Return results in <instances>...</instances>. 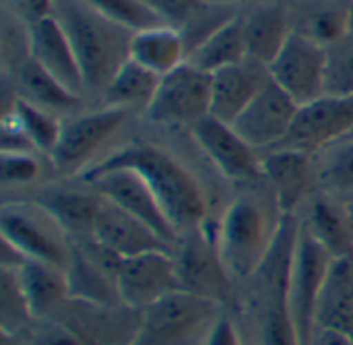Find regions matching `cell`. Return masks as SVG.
<instances>
[{
	"instance_id": "6da1fadb",
	"label": "cell",
	"mask_w": 353,
	"mask_h": 345,
	"mask_svg": "<svg viewBox=\"0 0 353 345\" xmlns=\"http://www.w3.org/2000/svg\"><path fill=\"white\" fill-rule=\"evenodd\" d=\"M116 168L132 170L147 182L180 236L207 224L205 195L196 178L172 153L149 143H132L110 153L89 170Z\"/></svg>"
},
{
	"instance_id": "7a4b0ae2",
	"label": "cell",
	"mask_w": 353,
	"mask_h": 345,
	"mask_svg": "<svg viewBox=\"0 0 353 345\" xmlns=\"http://www.w3.org/2000/svg\"><path fill=\"white\" fill-rule=\"evenodd\" d=\"M52 14L74 50L85 91L101 95L122 64L130 60L134 31L81 0H52Z\"/></svg>"
},
{
	"instance_id": "3957f363",
	"label": "cell",
	"mask_w": 353,
	"mask_h": 345,
	"mask_svg": "<svg viewBox=\"0 0 353 345\" xmlns=\"http://www.w3.org/2000/svg\"><path fill=\"white\" fill-rule=\"evenodd\" d=\"M283 213L267 188L238 195L215 226V242L232 279L248 282L267 259Z\"/></svg>"
},
{
	"instance_id": "277c9868",
	"label": "cell",
	"mask_w": 353,
	"mask_h": 345,
	"mask_svg": "<svg viewBox=\"0 0 353 345\" xmlns=\"http://www.w3.org/2000/svg\"><path fill=\"white\" fill-rule=\"evenodd\" d=\"M300 219L283 215L273 248L248 279L252 284V304L261 345H300L290 315V271L298 240Z\"/></svg>"
},
{
	"instance_id": "5b68a950",
	"label": "cell",
	"mask_w": 353,
	"mask_h": 345,
	"mask_svg": "<svg viewBox=\"0 0 353 345\" xmlns=\"http://www.w3.org/2000/svg\"><path fill=\"white\" fill-rule=\"evenodd\" d=\"M0 234L6 248L23 261H37L66 271L72 240L35 201H12L0 209Z\"/></svg>"
},
{
	"instance_id": "8992f818",
	"label": "cell",
	"mask_w": 353,
	"mask_h": 345,
	"mask_svg": "<svg viewBox=\"0 0 353 345\" xmlns=\"http://www.w3.org/2000/svg\"><path fill=\"white\" fill-rule=\"evenodd\" d=\"M219 317V304L176 292L141 310L139 327L128 345H190Z\"/></svg>"
},
{
	"instance_id": "52a82bcc",
	"label": "cell",
	"mask_w": 353,
	"mask_h": 345,
	"mask_svg": "<svg viewBox=\"0 0 353 345\" xmlns=\"http://www.w3.org/2000/svg\"><path fill=\"white\" fill-rule=\"evenodd\" d=\"M333 257L300 224L292 271H290V315L300 345H310L316 333V306Z\"/></svg>"
},
{
	"instance_id": "ba28073f",
	"label": "cell",
	"mask_w": 353,
	"mask_h": 345,
	"mask_svg": "<svg viewBox=\"0 0 353 345\" xmlns=\"http://www.w3.org/2000/svg\"><path fill=\"white\" fill-rule=\"evenodd\" d=\"M130 112L103 106L62 120L58 143L50 155V164L62 176H83L101 147L122 128Z\"/></svg>"
},
{
	"instance_id": "9c48e42d",
	"label": "cell",
	"mask_w": 353,
	"mask_h": 345,
	"mask_svg": "<svg viewBox=\"0 0 353 345\" xmlns=\"http://www.w3.org/2000/svg\"><path fill=\"white\" fill-rule=\"evenodd\" d=\"M211 81L213 75L190 62L180 64L161 77L157 93L147 108V118L168 126H194L211 116Z\"/></svg>"
},
{
	"instance_id": "30bf717a",
	"label": "cell",
	"mask_w": 353,
	"mask_h": 345,
	"mask_svg": "<svg viewBox=\"0 0 353 345\" xmlns=\"http://www.w3.org/2000/svg\"><path fill=\"white\" fill-rule=\"evenodd\" d=\"M81 180L89 184L97 195L112 201L126 213L134 215L143 224H147L163 242L172 248L178 244L180 234L163 211L161 203L147 186V182L134 174L132 170L116 168V170H87Z\"/></svg>"
},
{
	"instance_id": "8fae6325",
	"label": "cell",
	"mask_w": 353,
	"mask_h": 345,
	"mask_svg": "<svg viewBox=\"0 0 353 345\" xmlns=\"http://www.w3.org/2000/svg\"><path fill=\"white\" fill-rule=\"evenodd\" d=\"M174 261L182 292L221 302L230 290V273L217 250L215 232L203 224L190 232H184L174 246Z\"/></svg>"
},
{
	"instance_id": "7c38bea8",
	"label": "cell",
	"mask_w": 353,
	"mask_h": 345,
	"mask_svg": "<svg viewBox=\"0 0 353 345\" xmlns=\"http://www.w3.org/2000/svg\"><path fill=\"white\" fill-rule=\"evenodd\" d=\"M327 60V46L308 33L294 31L269 64V75L298 106H306L325 95Z\"/></svg>"
},
{
	"instance_id": "4fadbf2b",
	"label": "cell",
	"mask_w": 353,
	"mask_h": 345,
	"mask_svg": "<svg viewBox=\"0 0 353 345\" xmlns=\"http://www.w3.org/2000/svg\"><path fill=\"white\" fill-rule=\"evenodd\" d=\"M120 257L103 248L99 242H72L66 282L70 298L95 306H124L118 294Z\"/></svg>"
},
{
	"instance_id": "5bb4252c",
	"label": "cell",
	"mask_w": 353,
	"mask_h": 345,
	"mask_svg": "<svg viewBox=\"0 0 353 345\" xmlns=\"http://www.w3.org/2000/svg\"><path fill=\"white\" fill-rule=\"evenodd\" d=\"M190 130L203 153L223 178L238 184L263 182V157L232 124L207 116Z\"/></svg>"
},
{
	"instance_id": "9a60e30c",
	"label": "cell",
	"mask_w": 353,
	"mask_h": 345,
	"mask_svg": "<svg viewBox=\"0 0 353 345\" xmlns=\"http://www.w3.org/2000/svg\"><path fill=\"white\" fill-rule=\"evenodd\" d=\"M182 292L174 250H153L120 261L118 294L124 306L145 310L157 300Z\"/></svg>"
},
{
	"instance_id": "2e32d148",
	"label": "cell",
	"mask_w": 353,
	"mask_h": 345,
	"mask_svg": "<svg viewBox=\"0 0 353 345\" xmlns=\"http://www.w3.org/2000/svg\"><path fill=\"white\" fill-rule=\"evenodd\" d=\"M353 132V97L323 95L306 106H300L290 135L279 147H292L321 153L329 145Z\"/></svg>"
},
{
	"instance_id": "e0dca14e",
	"label": "cell",
	"mask_w": 353,
	"mask_h": 345,
	"mask_svg": "<svg viewBox=\"0 0 353 345\" xmlns=\"http://www.w3.org/2000/svg\"><path fill=\"white\" fill-rule=\"evenodd\" d=\"M300 106L271 79L232 124L256 151L279 147L292 130Z\"/></svg>"
},
{
	"instance_id": "ac0fdd59",
	"label": "cell",
	"mask_w": 353,
	"mask_h": 345,
	"mask_svg": "<svg viewBox=\"0 0 353 345\" xmlns=\"http://www.w3.org/2000/svg\"><path fill=\"white\" fill-rule=\"evenodd\" d=\"M263 182L275 197L283 215L296 209L316 186V155L292 147H275L263 155Z\"/></svg>"
},
{
	"instance_id": "d6986e66",
	"label": "cell",
	"mask_w": 353,
	"mask_h": 345,
	"mask_svg": "<svg viewBox=\"0 0 353 345\" xmlns=\"http://www.w3.org/2000/svg\"><path fill=\"white\" fill-rule=\"evenodd\" d=\"M27 50H29V58H33L60 85H64L68 91H72L79 97L85 93L83 75L74 50L62 25L52 12L27 25Z\"/></svg>"
},
{
	"instance_id": "ffe728a7",
	"label": "cell",
	"mask_w": 353,
	"mask_h": 345,
	"mask_svg": "<svg viewBox=\"0 0 353 345\" xmlns=\"http://www.w3.org/2000/svg\"><path fill=\"white\" fill-rule=\"evenodd\" d=\"M269 81V66L254 58H246L238 64L213 72L211 116L234 124Z\"/></svg>"
},
{
	"instance_id": "44dd1931",
	"label": "cell",
	"mask_w": 353,
	"mask_h": 345,
	"mask_svg": "<svg viewBox=\"0 0 353 345\" xmlns=\"http://www.w3.org/2000/svg\"><path fill=\"white\" fill-rule=\"evenodd\" d=\"M93 240L99 242L110 253L118 255L120 259H128L153 250H174L147 224H143L141 219L126 213L124 209H120L118 205H114L103 197L95 217Z\"/></svg>"
},
{
	"instance_id": "7402d4cb",
	"label": "cell",
	"mask_w": 353,
	"mask_h": 345,
	"mask_svg": "<svg viewBox=\"0 0 353 345\" xmlns=\"http://www.w3.org/2000/svg\"><path fill=\"white\" fill-rule=\"evenodd\" d=\"M17 277L33 321L54 323L72 300L66 273L58 267L37 261H23L17 267Z\"/></svg>"
},
{
	"instance_id": "603a6c76",
	"label": "cell",
	"mask_w": 353,
	"mask_h": 345,
	"mask_svg": "<svg viewBox=\"0 0 353 345\" xmlns=\"http://www.w3.org/2000/svg\"><path fill=\"white\" fill-rule=\"evenodd\" d=\"M31 201L41 205L60 224V228L68 234L72 242H85L93 238L101 197L89 184L87 190L48 186L31 197Z\"/></svg>"
},
{
	"instance_id": "cb8c5ba5",
	"label": "cell",
	"mask_w": 353,
	"mask_h": 345,
	"mask_svg": "<svg viewBox=\"0 0 353 345\" xmlns=\"http://www.w3.org/2000/svg\"><path fill=\"white\" fill-rule=\"evenodd\" d=\"M316 329L353 339V255L331 261L316 306Z\"/></svg>"
},
{
	"instance_id": "d4e9b609",
	"label": "cell",
	"mask_w": 353,
	"mask_h": 345,
	"mask_svg": "<svg viewBox=\"0 0 353 345\" xmlns=\"http://www.w3.org/2000/svg\"><path fill=\"white\" fill-rule=\"evenodd\" d=\"M300 224L333 259L353 255V228L345 205L319 193L310 197L306 217Z\"/></svg>"
},
{
	"instance_id": "484cf974",
	"label": "cell",
	"mask_w": 353,
	"mask_h": 345,
	"mask_svg": "<svg viewBox=\"0 0 353 345\" xmlns=\"http://www.w3.org/2000/svg\"><path fill=\"white\" fill-rule=\"evenodd\" d=\"M130 58L157 77H165L186 62L188 48L180 29L163 23L134 31L130 41Z\"/></svg>"
},
{
	"instance_id": "4316f807",
	"label": "cell",
	"mask_w": 353,
	"mask_h": 345,
	"mask_svg": "<svg viewBox=\"0 0 353 345\" xmlns=\"http://www.w3.org/2000/svg\"><path fill=\"white\" fill-rule=\"evenodd\" d=\"M244 19V35H246V48L248 58H254L263 64H271L275 56L281 52L290 35L294 33L290 29L288 12L281 6H261L252 10Z\"/></svg>"
},
{
	"instance_id": "83f0119b",
	"label": "cell",
	"mask_w": 353,
	"mask_h": 345,
	"mask_svg": "<svg viewBox=\"0 0 353 345\" xmlns=\"http://www.w3.org/2000/svg\"><path fill=\"white\" fill-rule=\"evenodd\" d=\"M246 58H248V48L244 35V19L236 14L234 19L223 23L217 31H213L203 43H199L188 54L186 62L213 75Z\"/></svg>"
},
{
	"instance_id": "f1b7e54d",
	"label": "cell",
	"mask_w": 353,
	"mask_h": 345,
	"mask_svg": "<svg viewBox=\"0 0 353 345\" xmlns=\"http://www.w3.org/2000/svg\"><path fill=\"white\" fill-rule=\"evenodd\" d=\"M316 188L345 207L353 205V139H341L316 153Z\"/></svg>"
},
{
	"instance_id": "f546056e",
	"label": "cell",
	"mask_w": 353,
	"mask_h": 345,
	"mask_svg": "<svg viewBox=\"0 0 353 345\" xmlns=\"http://www.w3.org/2000/svg\"><path fill=\"white\" fill-rule=\"evenodd\" d=\"M159 81L161 77H157L155 72H151L149 68L141 66L139 62L130 58L114 75V79L101 93V97L105 106L110 108H120L126 112L143 108L147 112V108L151 106L157 93Z\"/></svg>"
},
{
	"instance_id": "4dcf8cb0",
	"label": "cell",
	"mask_w": 353,
	"mask_h": 345,
	"mask_svg": "<svg viewBox=\"0 0 353 345\" xmlns=\"http://www.w3.org/2000/svg\"><path fill=\"white\" fill-rule=\"evenodd\" d=\"M17 87L21 91L19 97L31 101L37 108L48 112H70L79 103V95L60 85L50 72H46L33 58H27L19 64Z\"/></svg>"
},
{
	"instance_id": "1f68e13d",
	"label": "cell",
	"mask_w": 353,
	"mask_h": 345,
	"mask_svg": "<svg viewBox=\"0 0 353 345\" xmlns=\"http://www.w3.org/2000/svg\"><path fill=\"white\" fill-rule=\"evenodd\" d=\"M6 116L12 118V122L25 135L29 145L37 153H43L50 159V155H52V151H54V147L58 143V137H60L62 120H58L54 112L37 108V106H33L31 101H27V99H23L19 95H14L12 110Z\"/></svg>"
},
{
	"instance_id": "d6a6232c",
	"label": "cell",
	"mask_w": 353,
	"mask_h": 345,
	"mask_svg": "<svg viewBox=\"0 0 353 345\" xmlns=\"http://www.w3.org/2000/svg\"><path fill=\"white\" fill-rule=\"evenodd\" d=\"M103 17L128 27L130 31L163 25L161 14L143 0H81Z\"/></svg>"
},
{
	"instance_id": "836d02e7",
	"label": "cell",
	"mask_w": 353,
	"mask_h": 345,
	"mask_svg": "<svg viewBox=\"0 0 353 345\" xmlns=\"http://www.w3.org/2000/svg\"><path fill=\"white\" fill-rule=\"evenodd\" d=\"M0 315H2V331L8 335H17L31 319L25 296L19 286L17 267L2 265V282H0Z\"/></svg>"
},
{
	"instance_id": "e575fe53",
	"label": "cell",
	"mask_w": 353,
	"mask_h": 345,
	"mask_svg": "<svg viewBox=\"0 0 353 345\" xmlns=\"http://www.w3.org/2000/svg\"><path fill=\"white\" fill-rule=\"evenodd\" d=\"M325 95L353 97V46L329 48L327 72H325Z\"/></svg>"
},
{
	"instance_id": "d590c367",
	"label": "cell",
	"mask_w": 353,
	"mask_h": 345,
	"mask_svg": "<svg viewBox=\"0 0 353 345\" xmlns=\"http://www.w3.org/2000/svg\"><path fill=\"white\" fill-rule=\"evenodd\" d=\"M350 31V12L345 8L333 6L316 12L310 23V33L316 41L323 46H335L339 43Z\"/></svg>"
},
{
	"instance_id": "8d00e7d4",
	"label": "cell",
	"mask_w": 353,
	"mask_h": 345,
	"mask_svg": "<svg viewBox=\"0 0 353 345\" xmlns=\"http://www.w3.org/2000/svg\"><path fill=\"white\" fill-rule=\"evenodd\" d=\"M41 164L33 151H2L4 184H31L39 178Z\"/></svg>"
},
{
	"instance_id": "74e56055",
	"label": "cell",
	"mask_w": 353,
	"mask_h": 345,
	"mask_svg": "<svg viewBox=\"0 0 353 345\" xmlns=\"http://www.w3.org/2000/svg\"><path fill=\"white\" fill-rule=\"evenodd\" d=\"M209 8V0H157L155 10L161 14L165 25L184 29L192 19Z\"/></svg>"
},
{
	"instance_id": "f35d334b",
	"label": "cell",
	"mask_w": 353,
	"mask_h": 345,
	"mask_svg": "<svg viewBox=\"0 0 353 345\" xmlns=\"http://www.w3.org/2000/svg\"><path fill=\"white\" fill-rule=\"evenodd\" d=\"M14 345H87L79 335L58 323H46V327L37 329L25 342H19L14 335Z\"/></svg>"
},
{
	"instance_id": "ab89813d",
	"label": "cell",
	"mask_w": 353,
	"mask_h": 345,
	"mask_svg": "<svg viewBox=\"0 0 353 345\" xmlns=\"http://www.w3.org/2000/svg\"><path fill=\"white\" fill-rule=\"evenodd\" d=\"M201 345H244L242 337L234 325L232 319H228L225 315H219L213 325L207 329V333L203 335Z\"/></svg>"
},
{
	"instance_id": "60d3db41",
	"label": "cell",
	"mask_w": 353,
	"mask_h": 345,
	"mask_svg": "<svg viewBox=\"0 0 353 345\" xmlns=\"http://www.w3.org/2000/svg\"><path fill=\"white\" fill-rule=\"evenodd\" d=\"M6 2L10 4L12 12L19 19H23L27 25L52 12V0H6Z\"/></svg>"
},
{
	"instance_id": "b9f144b4",
	"label": "cell",
	"mask_w": 353,
	"mask_h": 345,
	"mask_svg": "<svg viewBox=\"0 0 353 345\" xmlns=\"http://www.w3.org/2000/svg\"><path fill=\"white\" fill-rule=\"evenodd\" d=\"M310 345H353V339L341 335V333H335V331L316 329V333H314L312 344Z\"/></svg>"
},
{
	"instance_id": "7bdbcfd3",
	"label": "cell",
	"mask_w": 353,
	"mask_h": 345,
	"mask_svg": "<svg viewBox=\"0 0 353 345\" xmlns=\"http://www.w3.org/2000/svg\"><path fill=\"white\" fill-rule=\"evenodd\" d=\"M345 209H347V213H350V221H352V228H353V205L345 207Z\"/></svg>"
},
{
	"instance_id": "ee69618b",
	"label": "cell",
	"mask_w": 353,
	"mask_h": 345,
	"mask_svg": "<svg viewBox=\"0 0 353 345\" xmlns=\"http://www.w3.org/2000/svg\"><path fill=\"white\" fill-rule=\"evenodd\" d=\"M213 2H217V4H232V2H238V0H213Z\"/></svg>"
},
{
	"instance_id": "f6af8a7d",
	"label": "cell",
	"mask_w": 353,
	"mask_h": 345,
	"mask_svg": "<svg viewBox=\"0 0 353 345\" xmlns=\"http://www.w3.org/2000/svg\"><path fill=\"white\" fill-rule=\"evenodd\" d=\"M143 2H147V4L153 6V8H155V4H157V0H143Z\"/></svg>"
},
{
	"instance_id": "bcb514c9",
	"label": "cell",
	"mask_w": 353,
	"mask_h": 345,
	"mask_svg": "<svg viewBox=\"0 0 353 345\" xmlns=\"http://www.w3.org/2000/svg\"><path fill=\"white\" fill-rule=\"evenodd\" d=\"M345 139H353V132H350V135H347V137H345Z\"/></svg>"
}]
</instances>
